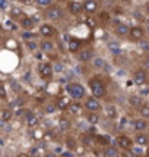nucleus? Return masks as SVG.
Returning a JSON list of instances; mask_svg holds the SVG:
<instances>
[{"label": "nucleus", "instance_id": "8fccbe9b", "mask_svg": "<svg viewBox=\"0 0 149 157\" xmlns=\"http://www.w3.org/2000/svg\"><path fill=\"white\" fill-rule=\"evenodd\" d=\"M142 47H143V50H149V44H146V43H142Z\"/></svg>", "mask_w": 149, "mask_h": 157}, {"label": "nucleus", "instance_id": "6e6d98bb", "mask_svg": "<svg viewBox=\"0 0 149 157\" xmlns=\"http://www.w3.org/2000/svg\"><path fill=\"white\" fill-rule=\"evenodd\" d=\"M0 157H2V154H0Z\"/></svg>", "mask_w": 149, "mask_h": 157}, {"label": "nucleus", "instance_id": "5fc2aeb1", "mask_svg": "<svg viewBox=\"0 0 149 157\" xmlns=\"http://www.w3.org/2000/svg\"><path fill=\"white\" fill-rule=\"evenodd\" d=\"M148 33H149V27H148Z\"/></svg>", "mask_w": 149, "mask_h": 157}, {"label": "nucleus", "instance_id": "412c9836", "mask_svg": "<svg viewBox=\"0 0 149 157\" xmlns=\"http://www.w3.org/2000/svg\"><path fill=\"white\" fill-rule=\"evenodd\" d=\"M114 31H115V34H117V35H121V37H124V35H127V34H129V31H130V27H129L127 24H118V25L114 28Z\"/></svg>", "mask_w": 149, "mask_h": 157}, {"label": "nucleus", "instance_id": "39448f33", "mask_svg": "<svg viewBox=\"0 0 149 157\" xmlns=\"http://www.w3.org/2000/svg\"><path fill=\"white\" fill-rule=\"evenodd\" d=\"M38 74H40V76L43 79L48 81V79L53 78V74H54L53 72V66L50 63H40L38 65Z\"/></svg>", "mask_w": 149, "mask_h": 157}, {"label": "nucleus", "instance_id": "393cba45", "mask_svg": "<svg viewBox=\"0 0 149 157\" xmlns=\"http://www.w3.org/2000/svg\"><path fill=\"white\" fill-rule=\"evenodd\" d=\"M13 117V112L10 110V109H3L2 110V113H0V119H2L3 122H10V119Z\"/></svg>", "mask_w": 149, "mask_h": 157}, {"label": "nucleus", "instance_id": "603ef678", "mask_svg": "<svg viewBox=\"0 0 149 157\" xmlns=\"http://www.w3.org/2000/svg\"><path fill=\"white\" fill-rule=\"evenodd\" d=\"M146 157H149V145H148V150H146Z\"/></svg>", "mask_w": 149, "mask_h": 157}, {"label": "nucleus", "instance_id": "4d7b16f0", "mask_svg": "<svg viewBox=\"0 0 149 157\" xmlns=\"http://www.w3.org/2000/svg\"><path fill=\"white\" fill-rule=\"evenodd\" d=\"M0 28H2V27H0Z\"/></svg>", "mask_w": 149, "mask_h": 157}, {"label": "nucleus", "instance_id": "423d86ee", "mask_svg": "<svg viewBox=\"0 0 149 157\" xmlns=\"http://www.w3.org/2000/svg\"><path fill=\"white\" fill-rule=\"evenodd\" d=\"M133 81H134V84L139 85V87H142L143 84H146V81H148V74H146V71H145L143 68L136 69V71L133 72Z\"/></svg>", "mask_w": 149, "mask_h": 157}, {"label": "nucleus", "instance_id": "f3484780", "mask_svg": "<svg viewBox=\"0 0 149 157\" xmlns=\"http://www.w3.org/2000/svg\"><path fill=\"white\" fill-rule=\"evenodd\" d=\"M97 9H98V2H95V0H86L83 3V11L86 13H94Z\"/></svg>", "mask_w": 149, "mask_h": 157}, {"label": "nucleus", "instance_id": "9b49d317", "mask_svg": "<svg viewBox=\"0 0 149 157\" xmlns=\"http://www.w3.org/2000/svg\"><path fill=\"white\" fill-rule=\"evenodd\" d=\"M67 110H69L70 115H73V116H79V115L83 113V106H82L79 101H70Z\"/></svg>", "mask_w": 149, "mask_h": 157}, {"label": "nucleus", "instance_id": "e433bc0d", "mask_svg": "<svg viewBox=\"0 0 149 157\" xmlns=\"http://www.w3.org/2000/svg\"><path fill=\"white\" fill-rule=\"evenodd\" d=\"M34 37H35V34H32V33H22V38L27 40V41H29V40L34 38Z\"/></svg>", "mask_w": 149, "mask_h": 157}, {"label": "nucleus", "instance_id": "f704fd0d", "mask_svg": "<svg viewBox=\"0 0 149 157\" xmlns=\"http://www.w3.org/2000/svg\"><path fill=\"white\" fill-rule=\"evenodd\" d=\"M8 98V91L5 88V85L0 82V100H6Z\"/></svg>", "mask_w": 149, "mask_h": 157}, {"label": "nucleus", "instance_id": "c85d7f7f", "mask_svg": "<svg viewBox=\"0 0 149 157\" xmlns=\"http://www.w3.org/2000/svg\"><path fill=\"white\" fill-rule=\"evenodd\" d=\"M104 154L107 156V157H118L120 154H118V151L115 150V147H113V145H108V147H105V150H104Z\"/></svg>", "mask_w": 149, "mask_h": 157}, {"label": "nucleus", "instance_id": "4be33fe9", "mask_svg": "<svg viewBox=\"0 0 149 157\" xmlns=\"http://www.w3.org/2000/svg\"><path fill=\"white\" fill-rule=\"evenodd\" d=\"M146 126H148L146 119H134V120H133V128H134V131H137V132L145 131Z\"/></svg>", "mask_w": 149, "mask_h": 157}, {"label": "nucleus", "instance_id": "c03bdc74", "mask_svg": "<svg viewBox=\"0 0 149 157\" xmlns=\"http://www.w3.org/2000/svg\"><path fill=\"white\" fill-rule=\"evenodd\" d=\"M62 71H63V66H62L60 63H57V65L53 68V72H62Z\"/></svg>", "mask_w": 149, "mask_h": 157}, {"label": "nucleus", "instance_id": "37998d69", "mask_svg": "<svg viewBox=\"0 0 149 157\" xmlns=\"http://www.w3.org/2000/svg\"><path fill=\"white\" fill-rule=\"evenodd\" d=\"M143 69H145V71H149V56L143 60Z\"/></svg>", "mask_w": 149, "mask_h": 157}, {"label": "nucleus", "instance_id": "20e7f679", "mask_svg": "<svg viewBox=\"0 0 149 157\" xmlns=\"http://www.w3.org/2000/svg\"><path fill=\"white\" fill-rule=\"evenodd\" d=\"M83 109L88 110V113H98V112L102 109V106H101L99 100H97L95 97L89 95V97H86V100H85Z\"/></svg>", "mask_w": 149, "mask_h": 157}, {"label": "nucleus", "instance_id": "6e6552de", "mask_svg": "<svg viewBox=\"0 0 149 157\" xmlns=\"http://www.w3.org/2000/svg\"><path fill=\"white\" fill-rule=\"evenodd\" d=\"M92 57H94V50L92 49H82L78 53V60L80 63H86V62L92 60Z\"/></svg>", "mask_w": 149, "mask_h": 157}, {"label": "nucleus", "instance_id": "b1692460", "mask_svg": "<svg viewBox=\"0 0 149 157\" xmlns=\"http://www.w3.org/2000/svg\"><path fill=\"white\" fill-rule=\"evenodd\" d=\"M64 144H66V147L69 148V151H73V150L78 148V141H76V138H73V136H67V138L64 139Z\"/></svg>", "mask_w": 149, "mask_h": 157}, {"label": "nucleus", "instance_id": "aec40b11", "mask_svg": "<svg viewBox=\"0 0 149 157\" xmlns=\"http://www.w3.org/2000/svg\"><path fill=\"white\" fill-rule=\"evenodd\" d=\"M19 24H21V27H22L24 30H27V31H31V30L34 28V25H35L29 16H22V18L19 19Z\"/></svg>", "mask_w": 149, "mask_h": 157}, {"label": "nucleus", "instance_id": "5701e85b", "mask_svg": "<svg viewBox=\"0 0 149 157\" xmlns=\"http://www.w3.org/2000/svg\"><path fill=\"white\" fill-rule=\"evenodd\" d=\"M40 34L43 37H51L54 34V30H53L51 25H41L40 27Z\"/></svg>", "mask_w": 149, "mask_h": 157}, {"label": "nucleus", "instance_id": "0eeeda50", "mask_svg": "<svg viewBox=\"0 0 149 157\" xmlns=\"http://www.w3.org/2000/svg\"><path fill=\"white\" fill-rule=\"evenodd\" d=\"M115 142H117V145L124 151V150H132V147H133V139L132 138H129L127 135H118L117 138H115Z\"/></svg>", "mask_w": 149, "mask_h": 157}, {"label": "nucleus", "instance_id": "7c9ffc66", "mask_svg": "<svg viewBox=\"0 0 149 157\" xmlns=\"http://www.w3.org/2000/svg\"><path fill=\"white\" fill-rule=\"evenodd\" d=\"M139 113L143 119H149V104L143 103L140 107H139Z\"/></svg>", "mask_w": 149, "mask_h": 157}, {"label": "nucleus", "instance_id": "473e14b6", "mask_svg": "<svg viewBox=\"0 0 149 157\" xmlns=\"http://www.w3.org/2000/svg\"><path fill=\"white\" fill-rule=\"evenodd\" d=\"M40 47H41L43 52H51L53 50V43L48 41V40H43L41 44H40Z\"/></svg>", "mask_w": 149, "mask_h": 157}, {"label": "nucleus", "instance_id": "bb28decb", "mask_svg": "<svg viewBox=\"0 0 149 157\" xmlns=\"http://www.w3.org/2000/svg\"><path fill=\"white\" fill-rule=\"evenodd\" d=\"M94 138H95V141H97L99 145H105V147L110 145V138H108L107 135H98V134H97Z\"/></svg>", "mask_w": 149, "mask_h": 157}, {"label": "nucleus", "instance_id": "f257e3e1", "mask_svg": "<svg viewBox=\"0 0 149 157\" xmlns=\"http://www.w3.org/2000/svg\"><path fill=\"white\" fill-rule=\"evenodd\" d=\"M88 87L91 90L92 97H95L97 100L105 98L107 97V85L105 82L99 78V76H92L88 79Z\"/></svg>", "mask_w": 149, "mask_h": 157}, {"label": "nucleus", "instance_id": "cd10ccee", "mask_svg": "<svg viewBox=\"0 0 149 157\" xmlns=\"http://www.w3.org/2000/svg\"><path fill=\"white\" fill-rule=\"evenodd\" d=\"M79 141H80V144H82V145H85V147H88V145H91V144H92V141H94V138H92L91 135H88V134L85 132V134H82V135H80V138H79Z\"/></svg>", "mask_w": 149, "mask_h": 157}, {"label": "nucleus", "instance_id": "7ed1b4c3", "mask_svg": "<svg viewBox=\"0 0 149 157\" xmlns=\"http://www.w3.org/2000/svg\"><path fill=\"white\" fill-rule=\"evenodd\" d=\"M63 16H64V12L60 6L53 5V6H48L45 9V18L50 19V21H60Z\"/></svg>", "mask_w": 149, "mask_h": 157}, {"label": "nucleus", "instance_id": "ea45409f", "mask_svg": "<svg viewBox=\"0 0 149 157\" xmlns=\"http://www.w3.org/2000/svg\"><path fill=\"white\" fill-rule=\"evenodd\" d=\"M45 113H53L54 110H56V106L54 104H48V106H45Z\"/></svg>", "mask_w": 149, "mask_h": 157}, {"label": "nucleus", "instance_id": "72a5a7b5", "mask_svg": "<svg viewBox=\"0 0 149 157\" xmlns=\"http://www.w3.org/2000/svg\"><path fill=\"white\" fill-rule=\"evenodd\" d=\"M10 87H12V90H13L15 93H21V91H22V85H19V82H16L15 79L10 81Z\"/></svg>", "mask_w": 149, "mask_h": 157}, {"label": "nucleus", "instance_id": "a18cd8bd", "mask_svg": "<svg viewBox=\"0 0 149 157\" xmlns=\"http://www.w3.org/2000/svg\"><path fill=\"white\" fill-rule=\"evenodd\" d=\"M101 19H102V21H108V13H107V12H102V13H101Z\"/></svg>", "mask_w": 149, "mask_h": 157}, {"label": "nucleus", "instance_id": "de8ad7c7", "mask_svg": "<svg viewBox=\"0 0 149 157\" xmlns=\"http://www.w3.org/2000/svg\"><path fill=\"white\" fill-rule=\"evenodd\" d=\"M63 156H64V157H73L72 151H66V153H63Z\"/></svg>", "mask_w": 149, "mask_h": 157}, {"label": "nucleus", "instance_id": "c756f323", "mask_svg": "<svg viewBox=\"0 0 149 157\" xmlns=\"http://www.w3.org/2000/svg\"><path fill=\"white\" fill-rule=\"evenodd\" d=\"M108 49H110V52L114 53V54H118V53L121 52L120 44H118L117 41H108Z\"/></svg>", "mask_w": 149, "mask_h": 157}, {"label": "nucleus", "instance_id": "09e8293b", "mask_svg": "<svg viewBox=\"0 0 149 157\" xmlns=\"http://www.w3.org/2000/svg\"><path fill=\"white\" fill-rule=\"evenodd\" d=\"M21 2H22V3H25V5H31V3L34 2V0H21Z\"/></svg>", "mask_w": 149, "mask_h": 157}, {"label": "nucleus", "instance_id": "2f4dec72", "mask_svg": "<svg viewBox=\"0 0 149 157\" xmlns=\"http://www.w3.org/2000/svg\"><path fill=\"white\" fill-rule=\"evenodd\" d=\"M22 13H24V12H22V9H19V8H12L9 15H10V18H13V19H16V18H19V19H21V18L24 16Z\"/></svg>", "mask_w": 149, "mask_h": 157}, {"label": "nucleus", "instance_id": "a19ab883", "mask_svg": "<svg viewBox=\"0 0 149 157\" xmlns=\"http://www.w3.org/2000/svg\"><path fill=\"white\" fill-rule=\"evenodd\" d=\"M120 156H121V157H134V154H133L130 150H124V151H123Z\"/></svg>", "mask_w": 149, "mask_h": 157}, {"label": "nucleus", "instance_id": "a878e982", "mask_svg": "<svg viewBox=\"0 0 149 157\" xmlns=\"http://www.w3.org/2000/svg\"><path fill=\"white\" fill-rule=\"evenodd\" d=\"M86 122H88L89 125L95 126V125L99 122V116H98V113H88V115H86Z\"/></svg>", "mask_w": 149, "mask_h": 157}, {"label": "nucleus", "instance_id": "c9c22d12", "mask_svg": "<svg viewBox=\"0 0 149 157\" xmlns=\"http://www.w3.org/2000/svg\"><path fill=\"white\" fill-rule=\"evenodd\" d=\"M92 63H94V66H95V68H104V66H105V62H104L101 57L94 59V60H92Z\"/></svg>", "mask_w": 149, "mask_h": 157}, {"label": "nucleus", "instance_id": "3c124183", "mask_svg": "<svg viewBox=\"0 0 149 157\" xmlns=\"http://www.w3.org/2000/svg\"><path fill=\"white\" fill-rule=\"evenodd\" d=\"M145 9H146V13H148V15H149V2H148V3H146V6H145Z\"/></svg>", "mask_w": 149, "mask_h": 157}, {"label": "nucleus", "instance_id": "ddd939ff", "mask_svg": "<svg viewBox=\"0 0 149 157\" xmlns=\"http://www.w3.org/2000/svg\"><path fill=\"white\" fill-rule=\"evenodd\" d=\"M67 9H69V12L72 15H80L83 12V5H80L79 2H69Z\"/></svg>", "mask_w": 149, "mask_h": 157}, {"label": "nucleus", "instance_id": "864d4df0", "mask_svg": "<svg viewBox=\"0 0 149 157\" xmlns=\"http://www.w3.org/2000/svg\"><path fill=\"white\" fill-rule=\"evenodd\" d=\"M3 144H5V141H3L2 138H0V145H3Z\"/></svg>", "mask_w": 149, "mask_h": 157}, {"label": "nucleus", "instance_id": "6ab92c4d", "mask_svg": "<svg viewBox=\"0 0 149 157\" xmlns=\"http://www.w3.org/2000/svg\"><path fill=\"white\" fill-rule=\"evenodd\" d=\"M25 120H27V125H28L29 128H34V126H37V125L40 123V119H38V117H37L32 112H27Z\"/></svg>", "mask_w": 149, "mask_h": 157}, {"label": "nucleus", "instance_id": "9d476101", "mask_svg": "<svg viewBox=\"0 0 149 157\" xmlns=\"http://www.w3.org/2000/svg\"><path fill=\"white\" fill-rule=\"evenodd\" d=\"M80 47H82V41L80 40H78V38H70L69 41H67V50L70 52V53H79L80 52Z\"/></svg>", "mask_w": 149, "mask_h": 157}, {"label": "nucleus", "instance_id": "58836bf2", "mask_svg": "<svg viewBox=\"0 0 149 157\" xmlns=\"http://www.w3.org/2000/svg\"><path fill=\"white\" fill-rule=\"evenodd\" d=\"M27 47H28L29 50H32V52H35V50H37V44H35V43H32V41H27Z\"/></svg>", "mask_w": 149, "mask_h": 157}, {"label": "nucleus", "instance_id": "2eb2a0df", "mask_svg": "<svg viewBox=\"0 0 149 157\" xmlns=\"http://www.w3.org/2000/svg\"><path fill=\"white\" fill-rule=\"evenodd\" d=\"M70 128H72V122H70V119L66 117V116H62V117L59 119V129H60L62 132H69Z\"/></svg>", "mask_w": 149, "mask_h": 157}, {"label": "nucleus", "instance_id": "79ce46f5", "mask_svg": "<svg viewBox=\"0 0 149 157\" xmlns=\"http://www.w3.org/2000/svg\"><path fill=\"white\" fill-rule=\"evenodd\" d=\"M86 24H88V27H89V28H95V27H97L95 19H91V18H89V19H86Z\"/></svg>", "mask_w": 149, "mask_h": 157}, {"label": "nucleus", "instance_id": "a211bd4d", "mask_svg": "<svg viewBox=\"0 0 149 157\" xmlns=\"http://www.w3.org/2000/svg\"><path fill=\"white\" fill-rule=\"evenodd\" d=\"M105 115H107V117L110 120H114V119H117L118 112H117V109H115L114 104H107L105 106Z\"/></svg>", "mask_w": 149, "mask_h": 157}, {"label": "nucleus", "instance_id": "4468645a", "mask_svg": "<svg viewBox=\"0 0 149 157\" xmlns=\"http://www.w3.org/2000/svg\"><path fill=\"white\" fill-rule=\"evenodd\" d=\"M129 104H130V107L139 110V107L143 104L142 95H139V94H132V95H129Z\"/></svg>", "mask_w": 149, "mask_h": 157}, {"label": "nucleus", "instance_id": "f8f14e48", "mask_svg": "<svg viewBox=\"0 0 149 157\" xmlns=\"http://www.w3.org/2000/svg\"><path fill=\"white\" fill-rule=\"evenodd\" d=\"M69 104H70V100H69V97H66V95L57 97V100H56V103H54L56 109H59V110H67Z\"/></svg>", "mask_w": 149, "mask_h": 157}, {"label": "nucleus", "instance_id": "1a4fd4ad", "mask_svg": "<svg viewBox=\"0 0 149 157\" xmlns=\"http://www.w3.org/2000/svg\"><path fill=\"white\" fill-rule=\"evenodd\" d=\"M129 35L133 41H140L145 35V31H143L142 27H132L130 31H129Z\"/></svg>", "mask_w": 149, "mask_h": 157}, {"label": "nucleus", "instance_id": "4c0bfd02", "mask_svg": "<svg viewBox=\"0 0 149 157\" xmlns=\"http://www.w3.org/2000/svg\"><path fill=\"white\" fill-rule=\"evenodd\" d=\"M35 2L41 6H50L51 5V0H35Z\"/></svg>", "mask_w": 149, "mask_h": 157}, {"label": "nucleus", "instance_id": "49530a36", "mask_svg": "<svg viewBox=\"0 0 149 157\" xmlns=\"http://www.w3.org/2000/svg\"><path fill=\"white\" fill-rule=\"evenodd\" d=\"M8 3H6V0H0V8H6Z\"/></svg>", "mask_w": 149, "mask_h": 157}, {"label": "nucleus", "instance_id": "f03ea898", "mask_svg": "<svg viewBox=\"0 0 149 157\" xmlns=\"http://www.w3.org/2000/svg\"><path fill=\"white\" fill-rule=\"evenodd\" d=\"M66 93L69 94L70 98H73L75 101H79L82 98H85L86 93H85V87L79 82H70L66 85Z\"/></svg>", "mask_w": 149, "mask_h": 157}, {"label": "nucleus", "instance_id": "dca6fc26", "mask_svg": "<svg viewBox=\"0 0 149 157\" xmlns=\"http://www.w3.org/2000/svg\"><path fill=\"white\" fill-rule=\"evenodd\" d=\"M134 142L139 145V147H145V145H149V136L143 132H137L136 136H134Z\"/></svg>", "mask_w": 149, "mask_h": 157}]
</instances>
